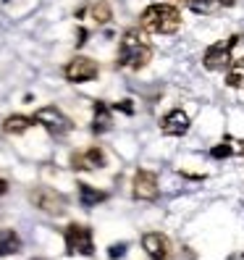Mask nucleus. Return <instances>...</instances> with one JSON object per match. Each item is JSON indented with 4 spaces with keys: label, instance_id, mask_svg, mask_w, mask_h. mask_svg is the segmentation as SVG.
<instances>
[{
    "label": "nucleus",
    "instance_id": "nucleus-1",
    "mask_svg": "<svg viewBox=\"0 0 244 260\" xmlns=\"http://www.w3.org/2000/svg\"><path fill=\"white\" fill-rule=\"evenodd\" d=\"M152 58V45L145 35V29L140 26H131L124 32L121 37V45H118V60L116 66L121 69H131V71H142Z\"/></svg>",
    "mask_w": 244,
    "mask_h": 260
},
{
    "label": "nucleus",
    "instance_id": "nucleus-2",
    "mask_svg": "<svg viewBox=\"0 0 244 260\" xmlns=\"http://www.w3.org/2000/svg\"><path fill=\"white\" fill-rule=\"evenodd\" d=\"M140 26L145 32H152V35H173L179 32L181 26V13L176 6H168V3H152L142 11L140 16Z\"/></svg>",
    "mask_w": 244,
    "mask_h": 260
},
{
    "label": "nucleus",
    "instance_id": "nucleus-3",
    "mask_svg": "<svg viewBox=\"0 0 244 260\" xmlns=\"http://www.w3.org/2000/svg\"><path fill=\"white\" fill-rule=\"evenodd\" d=\"M241 40V35H234V37H228V40H223V42H216V45H210V48L205 50V55H202V63H205V69H210V71H223V69H228L231 66V50L236 48V42Z\"/></svg>",
    "mask_w": 244,
    "mask_h": 260
},
{
    "label": "nucleus",
    "instance_id": "nucleus-4",
    "mask_svg": "<svg viewBox=\"0 0 244 260\" xmlns=\"http://www.w3.org/2000/svg\"><path fill=\"white\" fill-rule=\"evenodd\" d=\"M63 237H66V252H68V255H84V257H89V255L95 252L92 232H89L87 226H82V223H68L66 232H63Z\"/></svg>",
    "mask_w": 244,
    "mask_h": 260
},
{
    "label": "nucleus",
    "instance_id": "nucleus-5",
    "mask_svg": "<svg viewBox=\"0 0 244 260\" xmlns=\"http://www.w3.org/2000/svg\"><path fill=\"white\" fill-rule=\"evenodd\" d=\"M97 74H100L97 63H95L92 58H87V55H76V58H71L68 63H66V69H63V76H66L68 82H74V84L92 82Z\"/></svg>",
    "mask_w": 244,
    "mask_h": 260
},
{
    "label": "nucleus",
    "instance_id": "nucleus-6",
    "mask_svg": "<svg viewBox=\"0 0 244 260\" xmlns=\"http://www.w3.org/2000/svg\"><path fill=\"white\" fill-rule=\"evenodd\" d=\"M29 200L34 203V208H40L42 213H50V216H60V213L66 210V197L60 192H55V189H50V187L32 189Z\"/></svg>",
    "mask_w": 244,
    "mask_h": 260
},
{
    "label": "nucleus",
    "instance_id": "nucleus-7",
    "mask_svg": "<svg viewBox=\"0 0 244 260\" xmlns=\"http://www.w3.org/2000/svg\"><path fill=\"white\" fill-rule=\"evenodd\" d=\"M34 121L37 124H42L45 129H48L53 137H63V134H68L71 132V121L60 113L55 105H48V108H40L37 113H34Z\"/></svg>",
    "mask_w": 244,
    "mask_h": 260
},
{
    "label": "nucleus",
    "instance_id": "nucleus-8",
    "mask_svg": "<svg viewBox=\"0 0 244 260\" xmlns=\"http://www.w3.org/2000/svg\"><path fill=\"white\" fill-rule=\"evenodd\" d=\"M142 247H145V252H147L152 260H171V257H173V255H171V242H168V237L160 234V232H147V234L142 237Z\"/></svg>",
    "mask_w": 244,
    "mask_h": 260
},
{
    "label": "nucleus",
    "instance_id": "nucleus-9",
    "mask_svg": "<svg viewBox=\"0 0 244 260\" xmlns=\"http://www.w3.org/2000/svg\"><path fill=\"white\" fill-rule=\"evenodd\" d=\"M102 166H105V152L100 147H87L71 155L74 171H95V168H102Z\"/></svg>",
    "mask_w": 244,
    "mask_h": 260
},
{
    "label": "nucleus",
    "instance_id": "nucleus-10",
    "mask_svg": "<svg viewBox=\"0 0 244 260\" xmlns=\"http://www.w3.org/2000/svg\"><path fill=\"white\" fill-rule=\"evenodd\" d=\"M134 197L140 200H155L158 197V176L152 171H136L134 174Z\"/></svg>",
    "mask_w": 244,
    "mask_h": 260
},
{
    "label": "nucleus",
    "instance_id": "nucleus-11",
    "mask_svg": "<svg viewBox=\"0 0 244 260\" xmlns=\"http://www.w3.org/2000/svg\"><path fill=\"white\" fill-rule=\"evenodd\" d=\"M160 129H163V134H168V137H184L189 132V116L181 108H176V111H171L160 121Z\"/></svg>",
    "mask_w": 244,
    "mask_h": 260
},
{
    "label": "nucleus",
    "instance_id": "nucleus-12",
    "mask_svg": "<svg viewBox=\"0 0 244 260\" xmlns=\"http://www.w3.org/2000/svg\"><path fill=\"white\" fill-rule=\"evenodd\" d=\"M92 111H95V118H92V132H95V134H105V132H111V126H113V111H111L105 103H100V100L92 105Z\"/></svg>",
    "mask_w": 244,
    "mask_h": 260
},
{
    "label": "nucleus",
    "instance_id": "nucleus-13",
    "mask_svg": "<svg viewBox=\"0 0 244 260\" xmlns=\"http://www.w3.org/2000/svg\"><path fill=\"white\" fill-rule=\"evenodd\" d=\"M236 0H189V8L194 13H202V16H210V13H218L223 8H231Z\"/></svg>",
    "mask_w": 244,
    "mask_h": 260
},
{
    "label": "nucleus",
    "instance_id": "nucleus-14",
    "mask_svg": "<svg viewBox=\"0 0 244 260\" xmlns=\"http://www.w3.org/2000/svg\"><path fill=\"white\" fill-rule=\"evenodd\" d=\"M76 187H79V203H82L84 208H95L97 203L108 200V192H100V189H95V187L84 184V181H79Z\"/></svg>",
    "mask_w": 244,
    "mask_h": 260
},
{
    "label": "nucleus",
    "instance_id": "nucleus-15",
    "mask_svg": "<svg viewBox=\"0 0 244 260\" xmlns=\"http://www.w3.org/2000/svg\"><path fill=\"white\" fill-rule=\"evenodd\" d=\"M19 250H21V237L13 232V229H3V232H0V257L16 255Z\"/></svg>",
    "mask_w": 244,
    "mask_h": 260
},
{
    "label": "nucleus",
    "instance_id": "nucleus-16",
    "mask_svg": "<svg viewBox=\"0 0 244 260\" xmlns=\"http://www.w3.org/2000/svg\"><path fill=\"white\" fill-rule=\"evenodd\" d=\"M32 124H34V118L16 113V116H8V118L3 121V132H6V134H24Z\"/></svg>",
    "mask_w": 244,
    "mask_h": 260
},
{
    "label": "nucleus",
    "instance_id": "nucleus-17",
    "mask_svg": "<svg viewBox=\"0 0 244 260\" xmlns=\"http://www.w3.org/2000/svg\"><path fill=\"white\" fill-rule=\"evenodd\" d=\"M226 84H228V87H244V58L234 60V63L228 66Z\"/></svg>",
    "mask_w": 244,
    "mask_h": 260
},
{
    "label": "nucleus",
    "instance_id": "nucleus-18",
    "mask_svg": "<svg viewBox=\"0 0 244 260\" xmlns=\"http://www.w3.org/2000/svg\"><path fill=\"white\" fill-rule=\"evenodd\" d=\"M89 13H92V19H95L97 24H108V21L113 19V11H111V6L105 3V0H100V3H95L92 8H89Z\"/></svg>",
    "mask_w": 244,
    "mask_h": 260
},
{
    "label": "nucleus",
    "instance_id": "nucleus-19",
    "mask_svg": "<svg viewBox=\"0 0 244 260\" xmlns=\"http://www.w3.org/2000/svg\"><path fill=\"white\" fill-rule=\"evenodd\" d=\"M234 152H236V147H231V142H221V145H216V147H213L210 150V155L213 158H228V155H234Z\"/></svg>",
    "mask_w": 244,
    "mask_h": 260
},
{
    "label": "nucleus",
    "instance_id": "nucleus-20",
    "mask_svg": "<svg viewBox=\"0 0 244 260\" xmlns=\"http://www.w3.org/2000/svg\"><path fill=\"white\" fill-rule=\"evenodd\" d=\"M124 252H126V244L121 242V244H113V247L108 250V257H113V260L116 257H124Z\"/></svg>",
    "mask_w": 244,
    "mask_h": 260
},
{
    "label": "nucleus",
    "instance_id": "nucleus-21",
    "mask_svg": "<svg viewBox=\"0 0 244 260\" xmlns=\"http://www.w3.org/2000/svg\"><path fill=\"white\" fill-rule=\"evenodd\" d=\"M116 108H121L124 113H134V108H131V100H124L121 105H116Z\"/></svg>",
    "mask_w": 244,
    "mask_h": 260
},
{
    "label": "nucleus",
    "instance_id": "nucleus-22",
    "mask_svg": "<svg viewBox=\"0 0 244 260\" xmlns=\"http://www.w3.org/2000/svg\"><path fill=\"white\" fill-rule=\"evenodd\" d=\"M6 192H8V181L0 179V194H6Z\"/></svg>",
    "mask_w": 244,
    "mask_h": 260
},
{
    "label": "nucleus",
    "instance_id": "nucleus-23",
    "mask_svg": "<svg viewBox=\"0 0 244 260\" xmlns=\"http://www.w3.org/2000/svg\"><path fill=\"white\" fill-rule=\"evenodd\" d=\"M236 152H239V155H244V142H239V147H236Z\"/></svg>",
    "mask_w": 244,
    "mask_h": 260
}]
</instances>
